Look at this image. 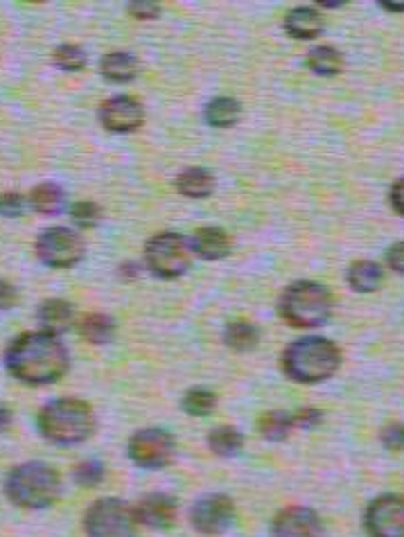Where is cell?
Returning a JSON list of instances; mask_svg holds the SVG:
<instances>
[{
  "mask_svg": "<svg viewBox=\"0 0 404 537\" xmlns=\"http://www.w3.org/2000/svg\"><path fill=\"white\" fill-rule=\"evenodd\" d=\"M5 366L12 377L28 386H50L70 368V355L57 335L45 330L23 332L5 351Z\"/></svg>",
  "mask_w": 404,
  "mask_h": 537,
  "instance_id": "6da1fadb",
  "label": "cell"
},
{
  "mask_svg": "<svg viewBox=\"0 0 404 537\" xmlns=\"http://www.w3.org/2000/svg\"><path fill=\"white\" fill-rule=\"evenodd\" d=\"M342 361L343 355L339 345L323 336H301L292 341L280 357L284 375L292 382L305 384V386L334 377L342 368Z\"/></svg>",
  "mask_w": 404,
  "mask_h": 537,
  "instance_id": "7a4b0ae2",
  "label": "cell"
},
{
  "mask_svg": "<svg viewBox=\"0 0 404 537\" xmlns=\"http://www.w3.org/2000/svg\"><path fill=\"white\" fill-rule=\"evenodd\" d=\"M37 427L45 441L54 445H82L95 434V413L84 400L57 398L44 404L37 416Z\"/></svg>",
  "mask_w": 404,
  "mask_h": 537,
  "instance_id": "3957f363",
  "label": "cell"
},
{
  "mask_svg": "<svg viewBox=\"0 0 404 537\" xmlns=\"http://www.w3.org/2000/svg\"><path fill=\"white\" fill-rule=\"evenodd\" d=\"M334 298L326 285L317 280H296L283 292L278 312L287 326L296 330H317L333 318Z\"/></svg>",
  "mask_w": 404,
  "mask_h": 537,
  "instance_id": "277c9868",
  "label": "cell"
},
{
  "mask_svg": "<svg viewBox=\"0 0 404 537\" xmlns=\"http://www.w3.org/2000/svg\"><path fill=\"white\" fill-rule=\"evenodd\" d=\"M59 490H62L59 472L41 460H29L12 467L5 479L7 499L25 510H44L53 506Z\"/></svg>",
  "mask_w": 404,
  "mask_h": 537,
  "instance_id": "5b68a950",
  "label": "cell"
},
{
  "mask_svg": "<svg viewBox=\"0 0 404 537\" xmlns=\"http://www.w3.org/2000/svg\"><path fill=\"white\" fill-rule=\"evenodd\" d=\"M190 262H193L190 240L174 230L156 233L144 244V268L161 280L181 278L190 268Z\"/></svg>",
  "mask_w": 404,
  "mask_h": 537,
  "instance_id": "8992f818",
  "label": "cell"
},
{
  "mask_svg": "<svg viewBox=\"0 0 404 537\" xmlns=\"http://www.w3.org/2000/svg\"><path fill=\"white\" fill-rule=\"evenodd\" d=\"M84 531L88 537H136L138 519L127 501L118 497H102L84 513Z\"/></svg>",
  "mask_w": 404,
  "mask_h": 537,
  "instance_id": "52a82bcc",
  "label": "cell"
},
{
  "mask_svg": "<svg viewBox=\"0 0 404 537\" xmlns=\"http://www.w3.org/2000/svg\"><path fill=\"white\" fill-rule=\"evenodd\" d=\"M34 251L37 258L53 268H70L78 262H82L84 253H87V244H84L82 235L75 233L66 226H53L45 228L37 242H34Z\"/></svg>",
  "mask_w": 404,
  "mask_h": 537,
  "instance_id": "ba28073f",
  "label": "cell"
},
{
  "mask_svg": "<svg viewBox=\"0 0 404 537\" xmlns=\"http://www.w3.org/2000/svg\"><path fill=\"white\" fill-rule=\"evenodd\" d=\"M174 451H177V442H174L172 434L165 429H140L129 438L127 445V454L134 460L138 467L144 470H163L174 460Z\"/></svg>",
  "mask_w": 404,
  "mask_h": 537,
  "instance_id": "9c48e42d",
  "label": "cell"
},
{
  "mask_svg": "<svg viewBox=\"0 0 404 537\" xmlns=\"http://www.w3.org/2000/svg\"><path fill=\"white\" fill-rule=\"evenodd\" d=\"M364 531L368 537H404V497L380 494L366 506Z\"/></svg>",
  "mask_w": 404,
  "mask_h": 537,
  "instance_id": "30bf717a",
  "label": "cell"
},
{
  "mask_svg": "<svg viewBox=\"0 0 404 537\" xmlns=\"http://www.w3.org/2000/svg\"><path fill=\"white\" fill-rule=\"evenodd\" d=\"M190 522L202 535H222L235 522V504L228 494H206L190 510Z\"/></svg>",
  "mask_w": 404,
  "mask_h": 537,
  "instance_id": "8fae6325",
  "label": "cell"
},
{
  "mask_svg": "<svg viewBox=\"0 0 404 537\" xmlns=\"http://www.w3.org/2000/svg\"><path fill=\"white\" fill-rule=\"evenodd\" d=\"M97 118L100 125L111 134H131L144 122V109L136 97L113 95L102 102Z\"/></svg>",
  "mask_w": 404,
  "mask_h": 537,
  "instance_id": "7c38bea8",
  "label": "cell"
},
{
  "mask_svg": "<svg viewBox=\"0 0 404 537\" xmlns=\"http://www.w3.org/2000/svg\"><path fill=\"white\" fill-rule=\"evenodd\" d=\"M271 537H323V522L308 506H287L271 522Z\"/></svg>",
  "mask_w": 404,
  "mask_h": 537,
  "instance_id": "4fadbf2b",
  "label": "cell"
},
{
  "mask_svg": "<svg viewBox=\"0 0 404 537\" xmlns=\"http://www.w3.org/2000/svg\"><path fill=\"white\" fill-rule=\"evenodd\" d=\"M136 519L138 524L147 528H154V531H168L177 524V513L178 506L174 501V497L165 492H150L140 499L134 508Z\"/></svg>",
  "mask_w": 404,
  "mask_h": 537,
  "instance_id": "5bb4252c",
  "label": "cell"
},
{
  "mask_svg": "<svg viewBox=\"0 0 404 537\" xmlns=\"http://www.w3.org/2000/svg\"><path fill=\"white\" fill-rule=\"evenodd\" d=\"M284 32L289 34L296 41H314L323 34V28H326V21H323L321 12L317 7H293L292 12H287L284 16Z\"/></svg>",
  "mask_w": 404,
  "mask_h": 537,
  "instance_id": "9a60e30c",
  "label": "cell"
},
{
  "mask_svg": "<svg viewBox=\"0 0 404 537\" xmlns=\"http://www.w3.org/2000/svg\"><path fill=\"white\" fill-rule=\"evenodd\" d=\"M190 249L197 258L215 262V260H224L231 253V237H228L227 230L217 228V226H203L190 240Z\"/></svg>",
  "mask_w": 404,
  "mask_h": 537,
  "instance_id": "2e32d148",
  "label": "cell"
},
{
  "mask_svg": "<svg viewBox=\"0 0 404 537\" xmlns=\"http://www.w3.org/2000/svg\"><path fill=\"white\" fill-rule=\"evenodd\" d=\"M140 72L138 59L125 50H113L100 59V75L111 84L134 82Z\"/></svg>",
  "mask_w": 404,
  "mask_h": 537,
  "instance_id": "e0dca14e",
  "label": "cell"
},
{
  "mask_svg": "<svg viewBox=\"0 0 404 537\" xmlns=\"http://www.w3.org/2000/svg\"><path fill=\"white\" fill-rule=\"evenodd\" d=\"M37 318L45 332H53L59 336L70 330L72 321H75V310L63 298H48L37 310Z\"/></svg>",
  "mask_w": 404,
  "mask_h": 537,
  "instance_id": "ac0fdd59",
  "label": "cell"
},
{
  "mask_svg": "<svg viewBox=\"0 0 404 537\" xmlns=\"http://www.w3.org/2000/svg\"><path fill=\"white\" fill-rule=\"evenodd\" d=\"M346 283L357 293H373L384 283V271L373 260H355L346 271Z\"/></svg>",
  "mask_w": 404,
  "mask_h": 537,
  "instance_id": "d6986e66",
  "label": "cell"
},
{
  "mask_svg": "<svg viewBox=\"0 0 404 537\" xmlns=\"http://www.w3.org/2000/svg\"><path fill=\"white\" fill-rule=\"evenodd\" d=\"M203 118L215 129H231L240 122L242 118V104L235 97H212L203 109Z\"/></svg>",
  "mask_w": 404,
  "mask_h": 537,
  "instance_id": "ffe728a7",
  "label": "cell"
},
{
  "mask_svg": "<svg viewBox=\"0 0 404 537\" xmlns=\"http://www.w3.org/2000/svg\"><path fill=\"white\" fill-rule=\"evenodd\" d=\"M177 190L188 199H206L215 192V177L206 168H188L177 177Z\"/></svg>",
  "mask_w": 404,
  "mask_h": 537,
  "instance_id": "44dd1931",
  "label": "cell"
},
{
  "mask_svg": "<svg viewBox=\"0 0 404 537\" xmlns=\"http://www.w3.org/2000/svg\"><path fill=\"white\" fill-rule=\"evenodd\" d=\"M305 66L318 77H337L343 70V54L334 45H317L305 57Z\"/></svg>",
  "mask_w": 404,
  "mask_h": 537,
  "instance_id": "7402d4cb",
  "label": "cell"
},
{
  "mask_svg": "<svg viewBox=\"0 0 404 537\" xmlns=\"http://www.w3.org/2000/svg\"><path fill=\"white\" fill-rule=\"evenodd\" d=\"M79 335L87 343L104 345L116 336V321L106 314H87L79 321Z\"/></svg>",
  "mask_w": 404,
  "mask_h": 537,
  "instance_id": "603a6c76",
  "label": "cell"
},
{
  "mask_svg": "<svg viewBox=\"0 0 404 537\" xmlns=\"http://www.w3.org/2000/svg\"><path fill=\"white\" fill-rule=\"evenodd\" d=\"M28 203L39 215H59L63 211L66 197H63L62 187L54 186V183H41L29 192Z\"/></svg>",
  "mask_w": 404,
  "mask_h": 537,
  "instance_id": "cb8c5ba5",
  "label": "cell"
},
{
  "mask_svg": "<svg viewBox=\"0 0 404 537\" xmlns=\"http://www.w3.org/2000/svg\"><path fill=\"white\" fill-rule=\"evenodd\" d=\"M224 341H227V345L231 351L249 352L253 351L255 345H258V341H260V330L251 321L240 318V321L228 323L227 330H224Z\"/></svg>",
  "mask_w": 404,
  "mask_h": 537,
  "instance_id": "d4e9b609",
  "label": "cell"
},
{
  "mask_svg": "<svg viewBox=\"0 0 404 537\" xmlns=\"http://www.w3.org/2000/svg\"><path fill=\"white\" fill-rule=\"evenodd\" d=\"M208 447L215 456H228L240 454L242 447H244V436H242L240 429L231 427V425H222V427H215L208 434Z\"/></svg>",
  "mask_w": 404,
  "mask_h": 537,
  "instance_id": "484cf974",
  "label": "cell"
},
{
  "mask_svg": "<svg viewBox=\"0 0 404 537\" xmlns=\"http://www.w3.org/2000/svg\"><path fill=\"white\" fill-rule=\"evenodd\" d=\"M258 429H260V436L265 441L271 442H283L287 441L289 434L296 429V422H293V413L289 411H269L260 417L258 422Z\"/></svg>",
  "mask_w": 404,
  "mask_h": 537,
  "instance_id": "4316f807",
  "label": "cell"
},
{
  "mask_svg": "<svg viewBox=\"0 0 404 537\" xmlns=\"http://www.w3.org/2000/svg\"><path fill=\"white\" fill-rule=\"evenodd\" d=\"M87 50L79 44H62L54 48L53 63L63 72H79L87 68Z\"/></svg>",
  "mask_w": 404,
  "mask_h": 537,
  "instance_id": "83f0119b",
  "label": "cell"
},
{
  "mask_svg": "<svg viewBox=\"0 0 404 537\" xmlns=\"http://www.w3.org/2000/svg\"><path fill=\"white\" fill-rule=\"evenodd\" d=\"M215 407H217V395L212 393L210 389H202V386L186 391V395L181 398L183 411L194 417L208 416V413L215 411Z\"/></svg>",
  "mask_w": 404,
  "mask_h": 537,
  "instance_id": "f1b7e54d",
  "label": "cell"
},
{
  "mask_svg": "<svg viewBox=\"0 0 404 537\" xmlns=\"http://www.w3.org/2000/svg\"><path fill=\"white\" fill-rule=\"evenodd\" d=\"M72 479H75L78 485H82V488H95V485H100L104 481V466H102L100 460H82L72 470Z\"/></svg>",
  "mask_w": 404,
  "mask_h": 537,
  "instance_id": "f546056e",
  "label": "cell"
},
{
  "mask_svg": "<svg viewBox=\"0 0 404 537\" xmlns=\"http://www.w3.org/2000/svg\"><path fill=\"white\" fill-rule=\"evenodd\" d=\"M100 217H102L100 206L93 202H78V203H72V208H70L72 224L82 230L95 228L97 221H100Z\"/></svg>",
  "mask_w": 404,
  "mask_h": 537,
  "instance_id": "4dcf8cb0",
  "label": "cell"
},
{
  "mask_svg": "<svg viewBox=\"0 0 404 537\" xmlns=\"http://www.w3.org/2000/svg\"><path fill=\"white\" fill-rule=\"evenodd\" d=\"M28 208V197L19 192H3L0 194V215L3 217H21Z\"/></svg>",
  "mask_w": 404,
  "mask_h": 537,
  "instance_id": "1f68e13d",
  "label": "cell"
},
{
  "mask_svg": "<svg viewBox=\"0 0 404 537\" xmlns=\"http://www.w3.org/2000/svg\"><path fill=\"white\" fill-rule=\"evenodd\" d=\"M382 445L389 451H404V422H391L380 434Z\"/></svg>",
  "mask_w": 404,
  "mask_h": 537,
  "instance_id": "d6a6232c",
  "label": "cell"
},
{
  "mask_svg": "<svg viewBox=\"0 0 404 537\" xmlns=\"http://www.w3.org/2000/svg\"><path fill=\"white\" fill-rule=\"evenodd\" d=\"M293 422H296V429H314L323 422V411L317 407H303L293 411Z\"/></svg>",
  "mask_w": 404,
  "mask_h": 537,
  "instance_id": "836d02e7",
  "label": "cell"
},
{
  "mask_svg": "<svg viewBox=\"0 0 404 537\" xmlns=\"http://www.w3.org/2000/svg\"><path fill=\"white\" fill-rule=\"evenodd\" d=\"M386 267L398 276H404V240L389 246V251H386Z\"/></svg>",
  "mask_w": 404,
  "mask_h": 537,
  "instance_id": "e575fe53",
  "label": "cell"
},
{
  "mask_svg": "<svg viewBox=\"0 0 404 537\" xmlns=\"http://www.w3.org/2000/svg\"><path fill=\"white\" fill-rule=\"evenodd\" d=\"M127 10H129V14L134 16V19L150 21V19H156V16H159L161 7L156 5V3H131Z\"/></svg>",
  "mask_w": 404,
  "mask_h": 537,
  "instance_id": "d590c367",
  "label": "cell"
},
{
  "mask_svg": "<svg viewBox=\"0 0 404 537\" xmlns=\"http://www.w3.org/2000/svg\"><path fill=\"white\" fill-rule=\"evenodd\" d=\"M19 301V292L10 280H0V310H12Z\"/></svg>",
  "mask_w": 404,
  "mask_h": 537,
  "instance_id": "8d00e7d4",
  "label": "cell"
},
{
  "mask_svg": "<svg viewBox=\"0 0 404 537\" xmlns=\"http://www.w3.org/2000/svg\"><path fill=\"white\" fill-rule=\"evenodd\" d=\"M389 202H391V208H393L398 215L404 217V178H400V181H395L393 186H391Z\"/></svg>",
  "mask_w": 404,
  "mask_h": 537,
  "instance_id": "74e56055",
  "label": "cell"
},
{
  "mask_svg": "<svg viewBox=\"0 0 404 537\" xmlns=\"http://www.w3.org/2000/svg\"><path fill=\"white\" fill-rule=\"evenodd\" d=\"M12 422H14V416H12L10 409L5 404H0V434L7 432L12 427Z\"/></svg>",
  "mask_w": 404,
  "mask_h": 537,
  "instance_id": "f35d334b",
  "label": "cell"
},
{
  "mask_svg": "<svg viewBox=\"0 0 404 537\" xmlns=\"http://www.w3.org/2000/svg\"><path fill=\"white\" fill-rule=\"evenodd\" d=\"M382 10H389V12H404V3H382Z\"/></svg>",
  "mask_w": 404,
  "mask_h": 537,
  "instance_id": "ab89813d",
  "label": "cell"
}]
</instances>
